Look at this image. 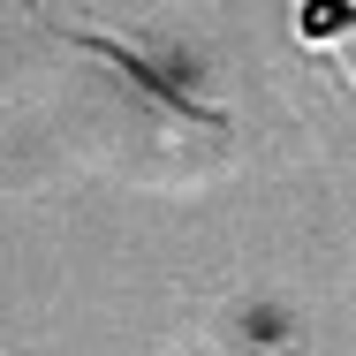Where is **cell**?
Returning <instances> with one entry per match:
<instances>
[{
    "label": "cell",
    "mask_w": 356,
    "mask_h": 356,
    "mask_svg": "<svg viewBox=\"0 0 356 356\" xmlns=\"http://www.w3.org/2000/svg\"><path fill=\"white\" fill-rule=\"evenodd\" d=\"M349 23H356V0H303V8H296V31H303L311 46H334Z\"/></svg>",
    "instance_id": "obj_1"
}]
</instances>
